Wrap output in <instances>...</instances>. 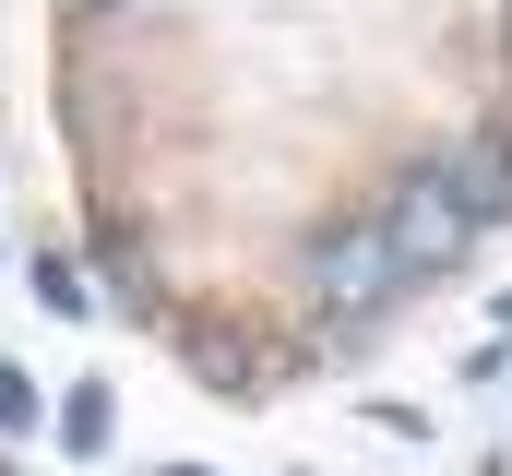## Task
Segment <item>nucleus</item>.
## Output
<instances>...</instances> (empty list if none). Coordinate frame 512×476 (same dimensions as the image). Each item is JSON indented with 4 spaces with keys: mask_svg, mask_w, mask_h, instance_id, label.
Here are the masks:
<instances>
[{
    "mask_svg": "<svg viewBox=\"0 0 512 476\" xmlns=\"http://www.w3.org/2000/svg\"><path fill=\"white\" fill-rule=\"evenodd\" d=\"M477 476H501V465H477Z\"/></svg>",
    "mask_w": 512,
    "mask_h": 476,
    "instance_id": "obj_7",
    "label": "nucleus"
},
{
    "mask_svg": "<svg viewBox=\"0 0 512 476\" xmlns=\"http://www.w3.org/2000/svg\"><path fill=\"white\" fill-rule=\"evenodd\" d=\"M24 429H36V381L0 357V441H24Z\"/></svg>",
    "mask_w": 512,
    "mask_h": 476,
    "instance_id": "obj_5",
    "label": "nucleus"
},
{
    "mask_svg": "<svg viewBox=\"0 0 512 476\" xmlns=\"http://www.w3.org/2000/svg\"><path fill=\"white\" fill-rule=\"evenodd\" d=\"M441 179L465 191V215H477V227H501V215H512V143H489V131H477V143H453V155H441Z\"/></svg>",
    "mask_w": 512,
    "mask_h": 476,
    "instance_id": "obj_3",
    "label": "nucleus"
},
{
    "mask_svg": "<svg viewBox=\"0 0 512 476\" xmlns=\"http://www.w3.org/2000/svg\"><path fill=\"white\" fill-rule=\"evenodd\" d=\"M405 286H417V274H405L393 227H322L310 238V298H322L334 322H382Z\"/></svg>",
    "mask_w": 512,
    "mask_h": 476,
    "instance_id": "obj_1",
    "label": "nucleus"
},
{
    "mask_svg": "<svg viewBox=\"0 0 512 476\" xmlns=\"http://www.w3.org/2000/svg\"><path fill=\"white\" fill-rule=\"evenodd\" d=\"M108 417H120V393L108 381H72L60 393V453H108Z\"/></svg>",
    "mask_w": 512,
    "mask_h": 476,
    "instance_id": "obj_4",
    "label": "nucleus"
},
{
    "mask_svg": "<svg viewBox=\"0 0 512 476\" xmlns=\"http://www.w3.org/2000/svg\"><path fill=\"white\" fill-rule=\"evenodd\" d=\"M155 476H215V465H155Z\"/></svg>",
    "mask_w": 512,
    "mask_h": 476,
    "instance_id": "obj_6",
    "label": "nucleus"
},
{
    "mask_svg": "<svg viewBox=\"0 0 512 476\" xmlns=\"http://www.w3.org/2000/svg\"><path fill=\"white\" fill-rule=\"evenodd\" d=\"M382 227H393V250H405V274L429 286V274H453V262H465L477 215H465V191H453V179H441V155H429V167H405V191H393Z\"/></svg>",
    "mask_w": 512,
    "mask_h": 476,
    "instance_id": "obj_2",
    "label": "nucleus"
}]
</instances>
